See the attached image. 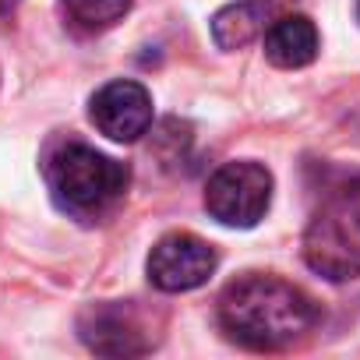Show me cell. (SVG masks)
Here are the masks:
<instances>
[{"mask_svg": "<svg viewBox=\"0 0 360 360\" xmlns=\"http://www.w3.org/2000/svg\"><path fill=\"white\" fill-rule=\"evenodd\" d=\"M78 332L89 342V349L106 356H134L152 346L134 304H96L82 314Z\"/></svg>", "mask_w": 360, "mask_h": 360, "instance_id": "7", "label": "cell"}, {"mask_svg": "<svg viewBox=\"0 0 360 360\" xmlns=\"http://www.w3.org/2000/svg\"><path fill=\"white\" fill-rule=\"evenodd\" d=\"M89 117L99 127V134H106L110 141H138L148 127H152V96L145 85L138 82H110L103 85L92 103H89Z\"/></svg>", "mask_w": 360, "mask_h": 360, "instance_id": "6", "label": "cell"}, {"mask_svg": "<svg viewBox=\"0 0 360 360\" xmlns=\"http://www.w3.org/2000/svg\"><path fill=\"white\" fill-rule=\"evenodd\" d=\"M272 205V173L262 162L240 159L219 166L205 184V209L216 223L248 230L265 219Z\"/></svg>", "mask_w": 360, "mask_h": 360, "instance_id": "4", "label": "cell"}, {"mask_svg": "<svg viewBox=\"0 0 360 360\" xmlns=\"http://www.w3.org/2000/svg\"><path fill=\"white\" fill-rule=\"evenodd\" d=\"M15 4H18V0H0V15H8Z\"/></svg>", "mask_w": 360, "mask_h": 360, "instance_id": "11", "label": "cell"}, {"mask_svg": "<svg viewBox=\"0 0 360 360\" xmlns=\"http://www.w3.org/2000/svg\"><path fill=\"white\" fill-rule=\"evenodd\" d=\"M64 8L82 29H110L127 15L131 0H64Z\"/></svg>", "mask_w": 360, "mask_h": 360, "instance_id": "10", "label": "cell"}, {"mask_svg": "<svg viewBox=\"0 0 360 360\" xmlns=\"http://www.w3.org/2000/svg\"><path fill=\"white\" fill-rule=\"evenodd\" d=\"M219 321L248 349H283L318 325V304L276 276H244L219 297Z\"/></svg>", "mask_w": 360, "mask_h": 360, "instance_id": "1", "label": "cell"}, {"mask_svg": "<svg viewBox=\"0 0 360 360\" xmlns=\"http://www.w3.org/2000/svg\"><path fill=\"white\" fill-rule=\"evenodd\" d=\"M304 262L332 283L360 276V180L335 188L311 216Z\"/></svg>", "mask_w": 360, "mask_h": 360, "instance_id": "3", "label": "cell"}, {"mask_svg": "<svg viewBox=\"0 0 360 360\" xmlns=\"http://www.w3.org/2000/svg\"><path fill=\"white\" fill-rule=\"evenodd\" d=\"M265 57L283 68V71H297L307 68L318 57V29L311 18L304 15H286L279 22H272L265 29Z\"/></svg>", "mask_w": 360, "mask_h": 360, "instance_id": "8", "label": "cell"}, {"mask_svg": "<svg viewBox=\"0 0 360 360\" xmlns=\"http://www.w3.org/2000/svg\"><path fill=\"white\" fill-rule=\"evenodd\" d=\"M46 188L60 212L75 219H99L106 216L127 191L124 162L96 152L85 141H64L46 155Z\"/></svg>", "mask_w": 360, "mask_h": 360, "instance_id": "2", "label": "cell"}, {"mask_svg": "<svg viewBox=\"0 0 360 360\" xmlns=\"http://www.w3.org/2000/svg\"><path fill=\"white\" fill-rule=\"evenodd\" d=\"M219 258H216V248L205 244L202 237L195 233H169L162 237L145 269H148V283L162 293H188V290H198L202 283H209V276L216 272Z\"/></svg>", "mask_w": 360, "mask_h": 360, "instance_id": "5", "label": "cell"}, {"mask_svg": "<svg viewBox=\"0 0 360 360\" xmlns=\"http://www.w3.org/2000/svg\"><path fill=\"white\" fill-rule=\"evenodd\" d=\"M356 15H360V4H356Z\"/></svg>", "mask_w": 360, "mask_h": 360, "instance_id": "12", "label": "cell"}, {"mask_svg": "<svg viewBox=\"0 0 360 360\" xmlns=\"http://www.w3.org/2000/svg\"><path fill=\"white\" fill-rule=\"evenodd\" d=\"M265 32V0H240L212 18V39L219 50H240Z\"/></svg>", "mask_w": 360, "mask_h": 360, "instance_id": "9", "label": "cell"}]
</instances>
